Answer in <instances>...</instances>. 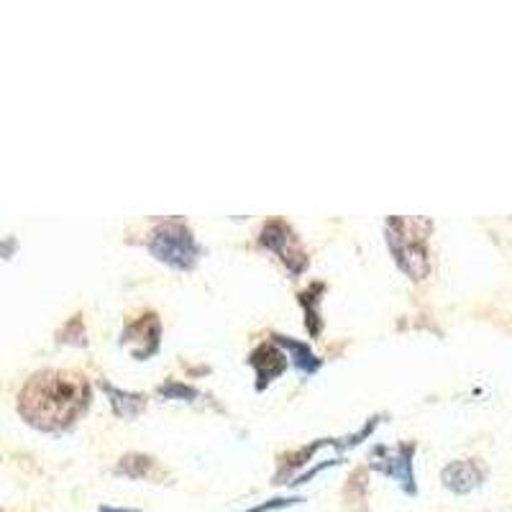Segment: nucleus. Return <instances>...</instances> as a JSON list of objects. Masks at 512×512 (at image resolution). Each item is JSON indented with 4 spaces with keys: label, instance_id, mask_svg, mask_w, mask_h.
Instances as JSON below:
<instances>
[{
    "label": "nucleus",
    "instance_id": "nucleus-5",
    "mask_svg": "<svg viewBox=\"0 0 512 512\" xmlns=\"http://www.w3.org/2000/svg\"><path fill=\"white\" fill-rule=\"evenodd\" d=\"M415 443H400V446H377L374 448L372 466L384 477L395 479L402 487V492L415 495L418 484H415V469H413Z\"/></svg>",
    "mask_w": 512,
    "mask_h": 512
},
{
    "label": "nucleus",
    "instance_id": "nucleus-10",
    "mask_svg": "<svg viewBox=\"0 0 512 512\" xmlns=\"http://www.w3.org/2000/svg\"><path fill=\"white\" fill-rule=\"evenodd\" d=\"M274 344L285 349L287 359L295 364V369L300 374H315L320 369V364H323V361L315 356V351L310 349L308 344H303V341H297V338L280 336V333H274Z\"/></svg>",
    "mask_w": 512,
    "mask_h": 512
},
{
    "label": "nucleus",
    "instance_id": "nucleus-4",
    "mask_svg": "<svg viewBox=\"0 0 512 512\" xmlns=\"http://www.w3.org/2000/svg\"><path fill=\"white\" fill-rule=\"evenodd\" d=\"M259 241H262L264 249L272 251L274 256H280V262L290 269L292 277H297V274H303L305 269H308V262H310L308 254H305L303 244H300V239H297L295 231H292L287 223L282 221L267 223V226L262 228Z\"/></svg>",
    "mask_w": 512,
    "mask_h": 512
},
{
    "label": "nucleus",
    "instance_id": "nucleus-8",
    "mask_svg": "<svg viewBox=\"0 0 512 512\" xmlns=\"http://www.w3.org/2000/svg\"><path fill=\"white\" fill-rule=\"evenodd\" d=\"M249 364L256 372V379H259V382H256V390H264L269 382H274V379L280 377L287 369V354H282L277 346L262 344L251 351Z\"/></svg>",
    "mask_w": 512,
    "mask_h": 512
},
{
    "label": "nucleus",
    "instance_id": "nucleus-14",
    "mask_svg": "<svg viewBox=\"0 0 512 512\" xmlns=\"http://www.w3.org/2000/svg\"><path fill=\"white\" fill-rule=\"evenodd\" d=\"M297 502H303V500H272V502H264V505L254 507V510H246V512H269V510H282V507L297 505Z\"/></svg>",
    "mask_w": 512,
    "mask_h": 512
},
{
    "label": "nucleus",
    "instance_id": "nucleus-12",
    "mask_svg": "<svg viewBox=\"0 0 512 512\" xmlns=\"http://www.w3.org/2000/svg\"><path fill=\"white\" fill-rule=\"evenodd\" d=\"M313 292L315 287L310 292H303V295H300V303L305 305V326H310V331L313 333H320V313H318L320 297H315Z\"/></svg>",
    "mask_w": 512,
    "mask_h": 512
},
{
    "label": "nucleus",
    "instance_id": "nucleus-6",
    "mask_svg": "<svg viewBox=\"0 0 512 512\" xmlns=\"http://www.w3.org/2000/svg\"><path fill=\"white\" fill-rule=\"evenodd\" d=\"M159 338H162V323H159L157 315L149 313L123 328L121 346H126L134 359L144 361L159 351Z\"/></svg>",
    "mask_w": 512,
    "mask_h": 512
},
{
    "label": "nucleus",
    "instance_id": "nucleus-3",
    "mask_svg": "<svg viewBox=\"0 0 512 512\" xmlns=\"http://www.w3.org/2000/svg\"><path fill=\"white\" fill-rule=\"evenodd\" d=\"M146 249H149V254L157 262L167 264V267L177 269V272H190V269H195V264L200 262V254H203L198 239H195V233L182 221H167L154 228L149 233Z\"/></svg>",
    "mask_w": 512,
    "mask_h": 512
},
{
    "label": "nucleus",
    "instance_id": "nucleus-1",
    "mask_svg": "<svg viewBox=\"0 0 512 512\" xmlns=\"http://www.w3.org/2000/svg\"><path fill=\"white\" fill-rule=\"evenodd\" d=\"M90 405V387L85 377L72 372H39L18 395V413L44 433L70 431Z\"/></svg>",
    "mask_w": 512,
    "mask_h": 512
},
{
    "label": "nucleus",
    "instance_id": "nucleus-7",
    "mask_svg": "<svg viewBox=\"0 0 512 512\" xmlns=\"http://www.w3.org/2000/svg\"><path fill=\"white\" fill-rule=\"evenodd\" d=\"M487 479V469L477 459H459L443 466L441 482L443 487L456 492V495H469L479 489Z\"/></svg>",
    "mask_w": 512,
    "mask_h": 512
},
{
    "label": "nucleus",
    "instance_id": "nucleus-9",
    "mask_svg": "<svg viewBox=\"0 0 512 512\" xmlns=\"http://www.w3.org/2000/svg\"><path fill=\"white\" fill-rule=\"evenodd\" d=\"M100 390L108 395V400H111V408L113 413L118 415V418L123 420H134L139 418L141 413L146 410V397L144 395H136V392H126V390H118V387H113L108 379H100Z\"/></svg>",
    "mask_w": 512,
    "mask_h": 512
},
{
    "label": "nucleus",
    "instance_id": "nucleus-13",
    "mask_svg": "<svg viewBox=\"0 0 512 512\" xmlns=\"http://www.w3.org/2000/svg\"><path fill=\"white\" fill-rule=\"evenodd\" d=\"M159 395L167 397V400H195V397H198V390H192V387L180 382H169L159 387Z\"/></svg>",
    "mask_w": 512,
    "mask_h": 512
},
{
    "label": "nucleus",
    "instance_id": "nucleus-15",
    "mask_svg": "<svg viewBox=\"0 0 512 512\" xmlns=\"http://www.w3.org/2000/svg\"><path fill=\"white\" fill-rule=\"evenodd\" d=\"M98 512H139V510H121V507H100Z\"/></svg>",
    "mask_w": 512,
    "mask_h": 512
},
{
    "label": "nucleus",
    "instance_id": "nucleus-2",
    "mask_svg": "<svg viewBox=\"0 0 512 512\" xmlns=\"http://www.w3.org/2000/svg\"><path fill=\"white\" fill-rule=\"evenodd\" d=\"M431 231L433 223L423 216L387 218L384 223V236H387L392 259L413 280H425L431 274V254H428Z\"/></svg>",
    "mask_w": 512,
    "mask_h": 512
},
{
    "label": "nucleus",
    "instance_id": "nucleus-11",
    "mask_svg": "<svg viewBox=\"0 0 512 512\" xmlns=\"http://www.w3.org/2000/svg\"><path fill=\"white\" fill-rule=\"evenodd\" d=\"M154 459L152 456H144V454H128L123 456L121 464L116 466V474H123L128 479H141V477H149L154 472Z\"/></svg>",
    "mask_w": 512,
    "mask_h": 512
}]
</instances>
